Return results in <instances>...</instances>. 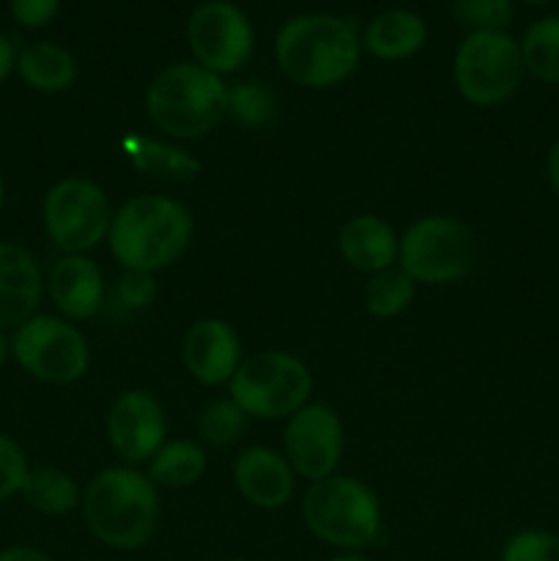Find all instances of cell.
Returning a JSON list of instances; mask_svg holds the SVG:
<instances>
[{
	"mask_svg": "<svg viewBox=\"0 0 559 561\" xmlns=\"http://www.w3.org/2000/svg\"><path fill=\"white\" fill-rule=\"evenodd\" d=\"M16 53H20V49L14 47V42H11L5 33H0V85H3L11 75H14Z\"/></svg>",
	"mask_w": 559,
	"mask_h": 561,
	"instance_id": "obj_33",
	"label": "cell"
},
{
	"mask_svg": "<svg viewBox=\"0 0 559 561\" xmlns=\"http://www.w3.org/2000/svg\"><path fill=\"white\" fill-rule=\"evenodd\" d=\"M206 449L201 444L190 442V438H175V442H164L151 458L148 466V480L159 488H190L206 474Z\"/></svg>",
	"mask_w": 559,
	"mask_h": 561,
	"instance_id": "obj_21",
	"label": "cell"
},
{
	"mask_svg": "<svg viewBox=\"0 0 559 561\" xmlns=\"http://www.w3.org/2000/svg\"><path fill=\"white\" fill-rule=\"evenodd\" d=\"M168 414L153 394L129 389L113 400L107 414V438L126 463H146L164 447Z\"/></svg>",
	"mask_w": 559,
	"mask_h": 561,
	"instance_id": "obj_13",
	"label": "cell"
},
{
	"mask_svg": "<svg viewBox=\"0 0 559 561\" xmlns=\"http://www.w3.org/2000/svg\"><path fill=\"white\" fill-rule=\"evenodd\" d=\"M247 427V414L233 400H214L197 416V433L212 447H230L241 438Z\"/></svg>",
	"mask_w": 559,
	"mask_h": 561,
	"instance_id": "obj_26",
	"label": "cell"
},
{
	"mask_svg": "<svg viewBox=\"0 0 559 561\" xmlns=\"http://www.w3.org/2000/svg\"><path fill=\"white\" fill-rule=\"evenodd\" d=\"M521 44L507 31H469L453 58V80L475 107H499L524 82Z\"/></svg>",
	"mask_w": 559,
	"mask_h": 561,
	"instance_id": "obj_7",
	"label": "cell"
},
{
	"mask_svg": "<svg viewBox=\"0 0 559 561\" xmlns=\"http://www.w3.org/2000/svg\"><path fill=\"white\" fill-rule=\"evenodd\" d=\"M11 356L27 376L42 383L66 387L85 376L88 340L71 321L36 312L11 334Z\"/></svg>",
	"mask_w": 559,
	"mask_h": 561,
	"instance_id": "obj_9",
	"label": "cell"
},
{
	"mask_svg": "<svg viewBox=\"0 0 559 561\" xmlns=\"http://www.w3.org/2000/svg\"><path fill=\"white\" fill-rule=\"evenodd\" d=\"M427 44V25L409 9H387L362 31V49L378 60H409Z\"/></svg>",
	"mask_w": 559,
	"mask_h": 561,
	"instance_id": "obj_19",
	"label": "cell"
},
{
	"mask_svg": "<svg viewBox=\"0 0 559 561\" xmlns=\"http://www.w3.org/2000/svg\"><path fill=\"white\" fill-rule=\"evenodd\" d=\"M186 44L195 64L223 77L252 58L255 31L250 16L230 0H203L186 22Z\"/></svg>",
	"mask_w": 559,
	"mask_h": 561,
	"instance_id": "obj_11",
	"label": "cell"
},
{
	"mask_svg": "<svg viewBox=\"0 0 559 561\" xmlns=\"http://www.w3.org/2000/svg\"><path fill=\"white\" fill-rule=\"evenodd\" d=\"M518 44L526 75L546 85H559V14L532 22Z\"/></svg>",
	"mask_w": 559,
	"mask_h": 561,
	"instance_id": "obj_23",
	"label": "cell"
},
{
	"mask_svg": "<svg viewBox=\"0 0 559 561\" xmlns=\"http://www.w3.org/2000/svg\"><path fill=\"white\" fill-rule=\"evenodd\" d=\"M9 11L16 25L38 31L58 16L60 0H9Z\"/></svg>",
	"mask_w": 559,
	"mask_h": 561,
	"instance_id": "obj_32",
	"label": "cell"
},
{
	"mask_svg": "<svg viewBox=\"0 0 559 561\" xmlns=\"http://www.w3.org/2000/svg\"><path fill=\"white\" fill-rule=\"evenodd\" d=\"M294 469L269 447L241 449L233 463V482L241 496L261 510H280L294 496Z\"/></svg>",
	"mask_w": 559,
	"mask_h": 561,
	"instance_id": "obj_17",
	"label": "cell"
},
{
	"mask_svg": "<svg viewBox=\"0 0 559 561\" xmlns=\"http://www.w3.org/2000/svg\"><path fill=\"white\" fill-rule=\"evenodd\" d=\"M181 359L186 373L203 387H219L230 381L241 365V343L236 329L223 318H201L192 323L181 343Z\"/></svg>",
	"mask_w": 559,
	"mask_h": 561,
	"instance_id": "obj_14",
	"label": "cell"
},
{
	"mask_svg": "<svg viewBox=\"0 0 559 561\" xmlns=\"http://www.w3.org/2000/svg\"><path fill=\"white\" fill-rule=\"evenodd\" d=\"M499 561H559V535L546 529H521L507 537Z\"/></svg>",
	"mask_w": 559,
	"mask_h": 561,
	"instance_id": "obj_29",
	"label": "cell"
},
{
	"mask_svg": "<svg viewBox=\"0 0 559 561\" xmlns=\"http://www.w3.org/2000/svg\"><path fill=\"white\" fill-rule=\"evenodd\" d=\"M329 561H367V557H362V551H343L338 557H332Z\"/></svg>",
	"mask_w": 559,
	"mask_h": 561,
	"instance_id": "obj_37",
	"label": "cell"
},
{
	"mask_svg": "<svg viewBox=\"0 0 559 561\" xmlns=\"http://www.w3.org/2000/svg\"><path fill=\"white\" fill-rule=\"evenodd\" d=\"M44 294L38 261L14 241H0V332L36 316Z\"/></svg>",
	"mask_w": 559,
	"mask_h": 561,
	"instance_id": "obj_16",
	"label": "cell"
},
{
	"mask_svg": "<svg viewBox=\"0 0 559 561\" xmlns=\"http://www.w3.org/2000/svg\"><path fill=\"white\" fill-rule=\"evenodd\" d=\"M20 493L33 510H38L42 515H53V518L69 515L82 502L80 485L66 471L53 469V466H36L27 471Z\"/></svg>",
	"mask_w": 559,
	"mask_h": 561,
	"instance_id": "obj_22",
	"label": "cell"
},
{
	"mask_svg": "<svg viewBox=\"0 0 559 561\" xmlns=\"http://www.w3.org/2000/svg\"><path fill=\"white\" fill-rule=\"evenodd\" d=\"M47 294L66 321H88L104 307V274L91 257L64 255L53 263Z\"/></svg>",
	"mask_w": 559,
	"mask_h": 561,
	"instance_id": "obj_15",
	"label": "cell"
},
{
	"mask_svg": "<svg viewBox=\"0 0 559 561\" xmlns=\"http://www.w3.org/2000/svg\"><path fill=\"white\" fill-rule=\"evenodd\" d=\"M228 383L230 400L255 420H290L305 409L312 392V376L305 362L277 348L241 359Z\"/></svg>",
	"mask_w": 559,
	"mask_h": 561,
	"instance_id": "obj_6",
	"label": "cell"
},
{
	"mask_svg": "<svg viewBox=\"0 0 559 561\" xmlns=\"http://www.w3.org/2000/svg\"><path fill=\"white\" fill-rule=\"evenodd\" d=\"M146 113L164 135L195 140L217 129L228 115V85L201 64H173L148 85Z\"/></svg>",
	"mask_w": 559,
	"mask_h": 561,
	"instance_id": "obj_4",
	"label": "cell"
},
{
	"mask_svg": "<svg viewBox=\"0 0 559 561\" xmlns=\"http://www.w3.org/2000/svg\"><path fill=\"white\" fill-rule=\"evenodd\" d=\"M236 561H244V559H236Z\"/></svg>",
	"mask_w": 559,
	"mask_h": 561,
	"instance_id": "obj_40",
	"label": "cell"
},
{
	"mask_svg": "<svg viewBox=\"0 0 559 561\" xmlns=\"http://www.w3.org/2000/svg\"><path fill=\"white\" fill-rule=\"evenodd\" d=\"M27 471L31 466H27L25 449L16 444V438L0 433V502L22 491Z\"/></svg>",
	"mask_w": 559,
	"mask_h": 561,
	"instance_id": "obj_30",
	"label": "cell"
},
{
	"mask_svg": "<svg viewBox=\"0 0 559 561\" xmlns=\"http://www.w3.org/2000/svg\"><path fill=\"white\" fill-rule=\"evenodd\" d=\"M546 173H548V184H551L554 195L559 197V140L548 148L546 157Z\"/></svg>",
	"mask_w": 559,
	"mask_h": 561,
	"instance_id": "obj_35",
	"label": "cell"
},
{
	"mask_svg": "<svg viewBox=\"0 0 559 561\" xmlns=\"http://www.w3.org/2000/svg\"><path fill=\"white\" fill-rule=\"evenodd\" d=\"M3 203H5V184L3 179H0V211H3Z\"/></svg>",
	"mask_w": 559,
	"mask_h": 561,
	"instance_id": "obj_38",
	"label": "cell"
},
{
	"mask_svg": "<svg viewBox=\"0 0 559 561\" xmlns=\"http://www.w3.org/2000/svg\"><path fill=\"white\" fill-rule=\"evenodd\" d=\"M398 261L414 283L453 285L475 268L477 239L460 219L433 214L406 230L398 244Z\"/></svg>",
	"mask_w": 559,
	"mask_h": 561,
	"instance_id": "obj_8",
	"label": "cell"
},
{
	"mask_svg": "<svg viewBox=\"0 0 559 561\" xmlns=\"http://www.w3.org/2000/svg\"><path fill=\"white\" fill-rule=\"evenodd\" d=\"M398 244L400 239L392 225L376 214H360L349 219L338 233V250L343 261L365 274L392 268V263L398 261Z\"/></svg>",
	"mask_w": 559,
	"mask_h": 561,
	"instance_id": "obj_18",
	"label": "cell"
},
{
	"mask_svg": "<svg viewBox=\"0 0 559 561\" xmlns=\"http://www.w3.org/2000/svg\"><path fill=\"white\" fill-rule=\"evenodd\" d=\"M453 14L471 31H507L513 0H455Z\"/></svg>",
	"mask_w": 559,
	"mask_h": 561,
	"instance_id": "obj_28",
	"label": "cell"
},
{
	"mask_svg": "<svg viewBox=\"0 0 559 561\" xmlns=\"http://www.w3.org/2000/svg\"><path fill=\"white\" fill-rule=\"evenodd\" d=\"M153 296H157V285H153L151 274L126 272L115 285V299L126 310H142V307L151 305Z\"/></svg>",
	"mask_w": 559,
	"mask_h": 561,
	"instance_id": "obj_31",
	"label": "cell"
},
{
	"mask_svg": "<svg viewBox=\"0 0 559 561\" xmlns=\"http://www.w3.org/2000/svg\"><path fill=\"white\" fill-rule=\"evenodd\" d=\"M16 77L38 93H64L77 80V58L55 42H33L16 53Z\"/></svg>",
	"mask_w": 559,
	"mask_h": 561,
	"instance_id": "obj_20",
	"label": "cell"
},
{
	"mask_svg": "<svg viewBox=\"0 0 559 561\" xmlns=\"http://www.w3.org/2000/svg\"><path fill=\"white\" fill-rule=\"evenodd\" d=\"M301 518L312 537L340 551L370 548L381 535L378 496L356 477L332 474L312 482L301 496Z\"/></svg>",
	"mask_w": 559,
	"mask_h": 561,
	"instance_id": "obj_5",
	"label": "cell"
},
{
	"mask_svg": "<svg viewBox=\"0 0 559 561\" xmlns=\"http://www.w3.org/2000/svg\"><path fill=\"white\" fill-rule=\"evenodd\" d=\"M228 115L247 129H261L277 115V99L263 82H236L228 88Z\"/></svg>",
	"mask_w": 559,
	"mask_h": 561,
	"instance_id": "obj_25",
	"label": "cell"
},
{
	"mask_svg": "<svg viewBox=\"0 0 559 561\" xmlns=\"http://www.w3.org/2000/svg\"><path fill=\"white\" fill-rule=\"evenodd\" d=\"M345 449V431L338 411L316 403L296 411L285 425V460L294 474L321 482L334 474Z\"/></svg>",
	"mask_w": 559,
	"mask_h": 561,
	"instance_id": "obj_12",
	"label": "cell"
},
{
	"mask_svg": "<svg viewBox=\"0 0 559 561\" xmlns=\"http://www.w3.org/2000/svg\"><path fill=\"white\" fill-rule=\"evenodd\" d=\"M356 22L334 14H296L274 36V58L290 82L323 91L349 80L362 60Z\"/></svg>",
	"mask_w": 559,
	"mask_h": 561,
	"instance_id": "obj_1",
	"label": "cell"
},
{
	"mask_svg": "<svg viewBox=\"0 0 559 561\" xmlns=\"http://www.w3.org/2000/svg\"><path fill=\"white\" fill-rule=\"evenodd\" d=\"M82 518L88 531L113 551L148 546L159 524L157 485L135 469H104L82 493Z\"/></svg>",
	"mask_w": 559,
	"mask_h": 561,
	"instance_id": "obj_3",
	"label": "cell"
},
{
	"mask_svg": "<svg viewBox=\"0 0 559 561\" xmlns=\"http://www.w3.org/2000/svg\"><path fill=\"white\" fill-rule=\"evenodd\" d=\"M417 283L403 268H384L373 274L365 288V307L373 318H395L411 305Z\"/></svg>",
	"mask_w": 559,
	"mask_h": 561,
	"instance_id": "obj_24",
	"label": "cell"
},
{
	"mask_svg": "<svg viewBox=\"0 0 559 561\" xmlns=\"http://www.w3.org/2000/svg\"><path fill=\"white\" fill-rule=\"evenodd\" d=\"M44 230L64 255H85L107 239L110 201L99 184L80 175L55 181L42 203Z\"/></svg>",
	"mask_w": 559,
	"mask_h": 561,
	"instance_id": "obj_10",
	"label": "cell"
},
{
	"mask_svg": "<svg viewBox=\"0 0 559 561\" xmlns=\"http://www.w3.org/2000/svg\"><path fill=\"white\" fill-rule=\"evenodd\" d=\"M132 157H135L137 168L157 170V173L173 175V179H190L201 170V164L190 153L173 146H162V142H142L140 148L132 151Z\"/></svg>",
	"mask_w": 559,
	"mask_h": 561,
	"instance_id": "obj_27",
	"label": "cell"
},
{
	"mask_svg": "<svg viewBox=\"0 0 559 561\" xmlns=\"http://www.w3.org/2000/svg\"><path fill=\"white\" fill-rule=\"evenodd\" d=\"M195 222L184 203L168 195H135L110 222V252L126 272L153 274L181 261Z\"/></svg>",
	"mask_w": 559,
	"mask_h": 561,
	"instance_id": "obj_2",
	"label": "cell"
},
{
	"mask_svg": "<svg viewBox=\"0 0 559 561\" xmlns=\"http://www.w3.org/2000/svg\"><path fill=\"white\" fill-rule=\"evenodd\" d=\"M521 3H529V5H543V3H548V0H521Z\"/></svg>",
	"mask_w": 559,
	"mask_h": 561,
	"instance_id": "obj_39",
	"label": "cell"
},
{
	"mask_svg": "<svg viewBox=\"0 0 559 561\" xmlns=\"http://www.w3.org/2000/svg\"><path fill=\"white\" fill-rule=\"evenodd\" d=\"M0 561H53L44 551L33 546H11L0 551Z\"/></svg>",
	"mask_w": 559,
	"mask_h": 561,
	"instance_id": "obj_34",
	"label": "cell"
},
{
	"mask_svg": "<svg viewBox=\"0 0 559 561\" xmlns=\"http://www.w3.org/2000/svg\"><path fill=\"white\" fill-rule=\"evenodd\" d=\"M9 356H11V337H5V332H0V367L5 365Z\"/></svg>",
	"mask_w": 559,
	"mask_h": 561,
	"instance_id": "obj_36",
	"label": "cell"
}]
</instances>
